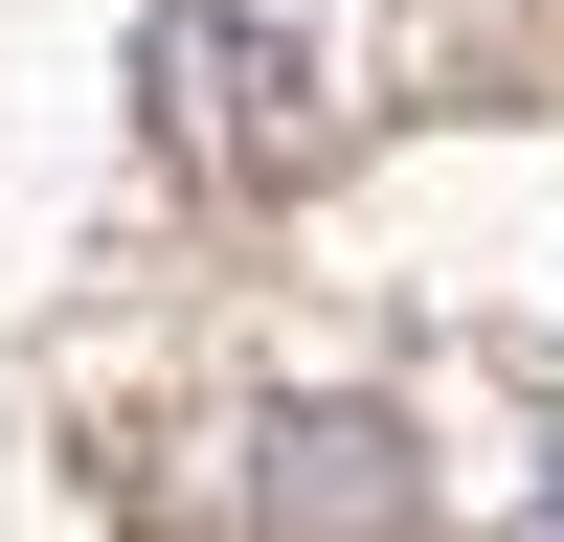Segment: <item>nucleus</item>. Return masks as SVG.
Instances as JSON below:
<instances>
[{"mask_svg":"<svg viewBox=\"0 0 564 542\" xmlns=\"http://www.w3.org/2000/svg\"><path fill=\"white\" fill-rule=\"evenodd\" d=\"M135 68H159V136H181L204 181H294V159H316V68H294L271 23H226V0H181Z\"/></svg>","mask_w":564,"mask_h":542,"instance_id":"1","label":"nucleus"},{"mask_svg":"<svg viewBox=\"0 0 564 542\" xmlns=\"http://www.w3.org/2000/svg\"><path fill=\"white\" fill-rule=\"evenodd\" d=\"M271 452H294V475H271V520H294V542H406V475H384L361 406H339V430H271Z\"/></svg>","mask_w":564,"mask_h":542,"instance_id":"2","label":"nucleus"}]
</instances>
